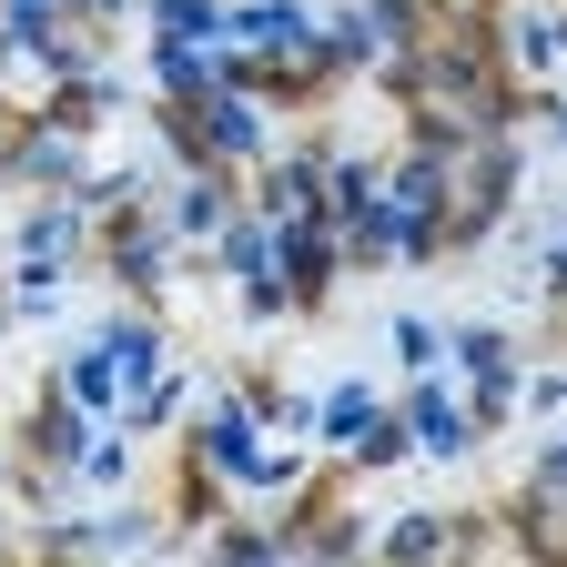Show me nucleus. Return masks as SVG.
<instances>
[{
	"mask_svg": "<svg viewBox=\"0 0 567 567\" xmlns=\"http://www.w3.org/2000/svg\"><path fill=\"white\" fill-rule=\"evenodd\" d=\"M213 142H234V153H244V142H254V112H244V102H224V112H213Z\"/></svg>",
	"mask_w": 567,
	"mask_h": 567,
	"instance_id": "2",
	"label": "nucleus"
},
{
	"mask_svg": "<svg viewBox=\"0 0 567 567\" xmlns=\"http://www.w3.org/2000/svg\"><path fill=\"white\" fill-rule=\"evenodd\" d=\"M112 365H122V375H142V365H153V334H142V324H132V334H112Z\"/></svg>",
	"mask_w": 567,
	"mask_h": 567,
	"instance_id": "1",
	"label": "nucleus"
}]
</instances>
